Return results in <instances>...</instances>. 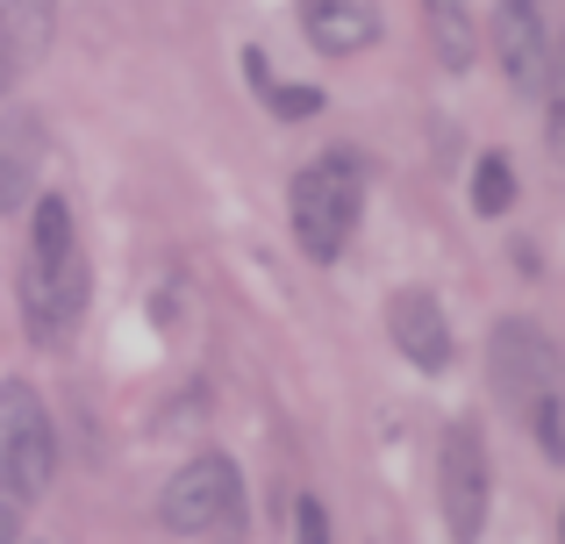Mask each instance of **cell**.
<instances>
[{
	"mask_svg": "<svg viewBox=\"0 0 565 544\" xmlns=\"http://www.w3.org/2000/svg\"><path fill=\"white\" fill-rule=\"evenodd\" d=\"M487 373H494L501 402L530 423V437H537L552 459H565V359H558L552 337L530 316L494 322V337H487Z\"/></svg>",
	"mask_w": 565,
	"mask_h": 544,
	"instance_id": "1",
	"label": "cell"
},
{
	"mask_svg": "<svg viewBox=\"0 0 565 544\" xmlns=\"http://www.w3.org/2000/svg\"><path fill=\"white\" fill-rule=\"evenodd\" d=\"M294 244H301L316 266H337L359 237V209H365V186H359V158L351 151H330L316 158L308 172H294Z\"/></svg>",
	"mask_w": 565,
	"mask_h": 544,
	"instance_id": "2",
	"label": "cell"
},
{
	"mask_svg": "<svg viewBox=\"0 0 565 544\" xmlns=\"http://www.w3.org/2000/svg\"><path fill=\"white\" fill-rule=\"evenodd\" d=\"M57 445H51V408L29 380H0V488L36 502L51 494Z\"/></svg>",
	"mask_w": 565,
	"mask_h": 544,
	"instance_id": "3",
	"label": "cell"
},
{
	"mask_svg": "<svg viewBox=\"0 0 565 544\" xmlns=\"http://www.w3.org/2000/svg\"><path fill=\"white\" fill-rule=\"evenodd\" d=\"M158 516H166V531H180V537H201V531H215V523L230 537H244V488H236V466L222 459V451L186 459L180 473H172Z\"/></svg>",
	"mask_w": 565,
	"mask_h": 544,
	"instance_id": "4",
	"label": "cell"
},
{
	"mask_svg": "<svg viewBox=\"0 0 565 544\" xmlns=\"http://www.w3.org/2000/svg\"><path fill=\"white\" fill-rule=\"evenodd\" d=\"M437 502H444V531L451 544H480L487 531V445L480 423H451L437 445Z\"/></svg>",
	"mask_w": 565,
	"mask_h": 544,
	"instance_id": "5",
	"label": "cell"
},
{
	"mask_svg": "<svg viewBox=\"0 0 565 544\" xmlns=\"http://www.w3.org/2000/svg\"><path fill=\"white\" fill-rule=\"evenodd\" d=\"M86 316V258H29L22 266V322H29V344H65Z\"/></svg>",
	"mask_w": 565,
	"mask_h": 544,
	"instance_id": "6",
	"label": "cell"
},
{
	"mask_svg": "<svg viewBox=\"0 0 565 544\" xmlns=\"http://www.w3.org/2000/svg\"><path fill=\"white\" fill-rule=\"evenodd\" d=\"M494 57L509 72V86L544 94V72H552V29H544L537 0H501L494 8Z\"/></svg>",
	"mask_w": 565,
	"mask_h": 544,
	"instance_id": "7",
	"label": "cell"
},
{
	"mask_svg": "<svg viewBox=\"0 0 565 544\" xmlns=\"http://www.w3.org/2000/svg\"><path fill=\"white\" fill-rule=\"evenodd\" d=\"M386 330H394V351L415 373H444V365H451V322H444L437 294L401 287L394 301H386Z\"/></svg>",
	"mask_w": 565,
	"mask_h": 544,
	"instance_id": "8",
	"label": "cell"
},
{
	"mask_svg": "<svg viewBox=\"0 0 565 544\" xmlns=\"http://www.w3.org/2000/svg\"><path fill=\"white\" fill-rule=\"evenodd\" d=\"M294 14H301V36L316 43L322 57H359L365 43L380 36L373 0H294Z\"/></svg>",
	"mask_w": 565,
	"mask_h": 544,
	"instance_id": "9",
	"label": "cell"
},
{
	"mask_svg": "<svg viewBox=\"0 0 565 544\" xmlns=\"http://www.w3.org/2000/svg\"><path fill=\"white\" fill-rule=\"evenodd\" d=\"M36 172H43V122L29 108L0 115V215L36 201Z\"/></svg>",
	"mask_w": 565,
	"mask_h": 544,
	"instance_id": "10",
	"label": "cell"
},
{
	"mask_svg": "<svg viewBox=\"0 0 565 544\" xmlns=\"http://www.w3.org/2000/svg\"><path fill=\"white\" fill-rule=\"evenodd\" d=\"M423 29L451 72H466L480 57V14H472V0H423Z\"/></svg>",
	"mask_w": 565,
	"mask_h": 544,
	"instance_id": "11",
	"label": "cell"
},
{
	"mask_svg": "<svg viewBox=\"0 0 565 544\" xmlns=\"http://www.w3.org/2000/svg\"><path fill=\"white\" fill-rule=\"evenodd\" d=\"M51 29H57V0H0V36H8L14 65L51 51Z\"/></svg>",
	"mask_w": 565,
	"mask_h": 544,
	"instance_id": "12",
	"label": "cell"
},
{
	"mask_svg": "<svg viewBox=\"0 0 565 544\" xmlns=\"http://www.w3.org/2000/svg\"><path fill=\"white\" fill-rule=\"evenodd\" d=\"M244 72H250L258 100L279 115V122H308V115H322V94H316V86H273V79H265V51H244Z\"/></svg>",
	"mask_w": 565,
	"mask_h": 544,
	"instance_id": "13",
	"label": "cell"
},
{
	"mask_svg": "<svg viewBox=\"0 0 565 544\" xmlns=\"http://www.w3.org/2000/svg\"><path fill=\"white\" fill-rule=\"evenodd\" d=\"M79 252V230H72L65 194H43L36 201V230H29V258H72Z\"/></svg>",
	"mask_w": 565,
	"mask_h": 544,
	"instance_id": "14",
	"label": "cell"
},
{
	"mask_svg": "<svg viewBox=\"0 0 565 544\" xmlns=\"http://www.w3.org/2000/svg\"><path fill=\"white\" fill-rule=\"evenodd\" d=\"M509 201H515L509 151H480V166H472V215H509Z\"/></svg>",
	"mask_w": 565,
	"mask_h": 544,
	"instance_id": "15",
	"label": "cell"
},
{
	"mask_svg": "<svg viewBox=\"0 0 565 544\" xmlns=\"http://www.w3.org/2000/svg\"><path fill=\"white\" fill-rule=\"evenodd\" d=\"M544 108H552V151L565 158V29L552 36V72H544Z\"/></svg>",
	"mask_w": 565,
	"mask_h": 544,
	"instance_id": "16",
	"label": "cell"
},
{
	"mask_svg": "<svg viewBox=\"0 0 565 544\" xmlns=\"http://www.w3.org/2000/svg\"><path fill=\"white\" fill-rule=\"evenodd\" d=\"M294 544H330V509H322L316 494L294 502Z\"/></svg>",
	"mask_w": 565,
	"mask_h": 544,
	"instance_id": "17",
	"label": "cell"
},
{
	"mask_svg": "<svg viewBox=\"0 0 565 544\" xmlns=\"http://www.w3.org/2000/svg\"><path fill=\"white\" fill-rule=\"evenodd\" d=\"M22 494H8V488H0V544H22Z\"/></svg>",
	"mask_w": 565,
	"mask_h": 544,
	"instance_id": "18",
	"label": "cell"
},
{
	"mask_svg": "<svg viewBox=\"0 0 565 544\" xmlns=\"http://www.w3.org/2000/svg\"><path fill=\"white\" fill-rule=\"evenodd\" d=\"M8 86H14V51H8V36H0V100H8Z\"/></svg>",
	"mask_w": 565,
	"mask_h": 544,
	"instance_id": "19",
	"label": "cell"
}]
</instances>
